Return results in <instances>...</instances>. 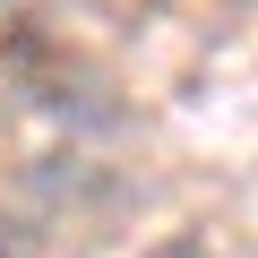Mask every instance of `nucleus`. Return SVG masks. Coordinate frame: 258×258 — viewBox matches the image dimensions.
Returning <instances> with one entry per match:
<instances>
[{"label":"nucleus","instance_id":"f257e3e1","mask_svg":"<svg viewBox=\"0 0 258 258\" xmlns=\"http://www.w3.org/2000/svg\"><path fill=\"white\" fill-rule=\"evenodd\" d=\"M147 258H215V249H207V241H189V232H181V241H164V249H147Z\"/></svg>","mask_w":258,"mask_h":258}]
</instances>
